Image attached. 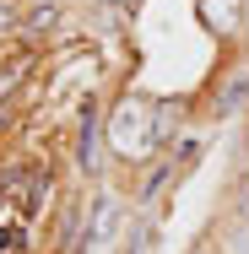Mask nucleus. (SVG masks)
<instances>
[{"label": "nucleus", "instance_id": "obj_1", "mask_svg": "<svg viewBox=\"0 0 249 254\" xmlns=\"http://www.w3.org/2000/svg\"><path fill=\"white\" fill-rule=\"evenodd\" d=\"M163 130H168V119L147 98H119L114 114H108V146H114V157H125V162L152 157L157 141H163Z\"/></svg>", "mask_w": 249, "mask_h": 254}, {"label": "nucleus", "instance_id": "obj_2", "mask_svg": "<svg viewBox=\"0 0 249 254\" xmlns=\"http://www.w3.org/2000/svg\"><path fill=\"white\" fill-rule=\"evenodd\" d=\"M200 22L217 38H233V33H244V0H200Z\"/></svg>", "mask_w": 249, "mask_h": 254}, {"label": "nucleus", "instance_id": "obj_3", "mask_svg": "<svg viewBox=\"0 0 249 254\" xmlns=\"http://www.w3.org/2000/svg\"><path fill=\"white\" fill-rule=\"evenodd\" d=\"M119 200H108V195H98L92 200V211H87V249H103L114 233H119Z\"/></svg>", "mask_w": 249, "mask_h": 254}, {"label": "nucleus", "instance_id": "obj_4", "mask_svg": "<svg viewBox=\"0 0 249 254\" xmlns=\"http://www.w3.org/2000/svg\"><path fill=\"white\" fill-rule=\"evenodd\" d=\"M92 141H98V108L87 98V108H82V168H98L92 162Z\"/></svg>", "mask_w": 249, "mask_h": 254}, {"label": "nucleus", "instance_id": "obj_5", "mask_svg": "<svg viewBox=\"0 0 249 254\" xmlns=\"http://www.w3.org/2000/svg\"><path fill=\"white\" fill-rule=\"evenodd\" d=\"M54 22H60V5H33V11L22 16V33H27V38H38V33H49Z\"/></svg>", "mask_w": 249, "mask_h": 254}, {"label": "nucleus", "instance_id": "obj_6", "mask_svg": "<svg viewBox=\"0 0 249 254\" xmlns=\"http://www.w3.org/2000/svg\"><path fill=\"white\" fill-rule=\"evenodd\" d=\"M239 216H244V222H249V173H244V179H239Z\"/></svg>", "mask_w": 249, "mask_h": 254}, {"label": "nucleus", "instance_id": "obj_7", "mask_svg": "<svg viewBox=\"0 0 249 254\" xmlns=\"http://www.w3.org/2000/svg\"><path fill=\"white\" fill-rule=\"evenodd\" d=\"M5 27H11V11H0V33H5Z\"/></svg>", "mask_w": 249, "mask_h": 254}, {"label": "nucleus", "instance_id": "obj_8", "mask_svg": "<svg viewBox=\"0 0 249 254\" xmlns=\"http://www.w3.org/2000/svg\"><path fill=\"white\" fill-rule=\"evenodd\" d=\"M98 5H136V0H98Z\"/></svg>", "mask_w": 249, "mask_h": 254}]
</instances>
